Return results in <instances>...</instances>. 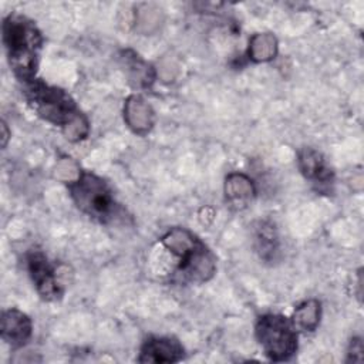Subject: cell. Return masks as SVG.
Returning a JSON list of instances; mask_svg holds the SVG:
<instances>
[{"label": "cell", "mask_w": 364, "mask_h": 364, "mask_svg": "<svg viewBox=\"0 0 364 364\" xmlns=\"http://www.w3.org/2000/svg\"><path fill=\"white\" fill-rule=\"evenodd\" d=\"M263 353L272 361H287L297 351V333L293 321L282 314H263L255 327Z\"/></svg>", "instance_id": "5"}, {"label": "cell", "mask_w": 364, "mask_h": 364, "mask_svg": "<svg viewBox=\"0 0 364 364\" xmlns=\"http://www.w3.org/2000/svg\"><path fill=\"white\" fill-rule=\"evenodd\" d=\"M125 118L128 125L138 134L148 132L154 124V112L151 107L138 95L128 98L125 104Z\"/></svg>", "instance_id": "9"}, {"label": "cell", "mask_w": 364, "mask_h": 364, "mask_svg": "<svg viewBox=\"0 0 364 364\" xmlns=\"http://www.w3.org/2000/svg\"><path fill=\"white\" fill-rule=\"evenodd\" d=\"M226 199L236 208H245L255 195V186L252 181L242 173H232L226 178L225 183Z\"/></svg>", "instance_id": "11"}, {"label": "cell", "mask_w": 364, "mask_h": 364, "mask_svg": "<svg viewBox=\"0 0 364 364\" xmlns=\"http://www.w3.org/2000/svg\"><path fill=\"white\" fill-rule=\"evenodd\" d=\"M256 242H257V249L259 253L263 259H269L276 247H277V239L274 229L270 223H260L257 232H256Z\"/></svg>", "instance_id": "14"}, {"label": "cell", "mask_w": 364, "mask_h": 364, "mask_svg": "<svg viewBox=\"0 0 364 364\" xmlns=\"http://www.w3.org/2000/svg\"><path fill=\"white\" fill-rule=\"evenodd\" d=\"M183 357V347L172 337H149L141 347L139 363H176Z\"/></svg>", "instance_id": "7"}, {"label": "cell", "mask_w": 364, "mask_h": 364, "mask_svg": "<svg viewBox=\"0 0 364 364\" xmlns=\"http://www.w3.org/2000/svg\"><path fill=\"white\" fill-rule=\"evenodd\" d=\"M27 269L36 290L44 300L61 297L63 289L57 280V273L41 250H31L27 255Z\"/></svg>", "instance_id": "6"}, {"label": "cell", "mask_w": 364, "mask_h": 364, "mask_svg": "<svg viewBox=\"0 0 364 364\" xmlns=\"http://www.w3.org/2000/svg\"><path fill=\"white\" fill-rule=\"evenodd\" d=\"M299 168L307 179L317 183H327L331 178V172L326 166L323 156L310 148H306L299 154Z\"/></svg>", "instance_id": "10"}, {"label": "cell", "mask_w": 364, "mask_h": 364, "mask_svg": "<svg viewBox=\"0 0 364 364\" xmlns=\"http://www.w3.org/2000/svg\"><path fill=\"white\" fill-rule=\"evenodd\" d=\"M3 43L14 75L23 82L34 80L43 44L34 21L21 14H9L3 20Z\"/></svg>", "instance_id": "2"}, {"label": "cell", "mask_w": 364, "mask_h": 364, "mask_svg": "<svg viewBox=\"0 0 364 364\" xmlns=\"http://www.w3.org/2000/svg\"><path fill=\"white\" fill-rule=\"evenodd\" d=\"M23 84V92L30 107L43 119L61 127L67 139L80 141L88 135L87 118L64 90L37 78Z\"/></svg>", "instance_id": "1"}, {"label": "cell", "mask_w": 364, "mask_h": 364, "mask_svg": "<svg viewBox=\"0 0 364 364\" xmlns=\"http://www.w3.org/2000/svg\"><path fill=\"white\" fill-rule=\"evenodd\" d=\"M161 243L178 257L176 272L183 280L206 282L216 272V262L210 250L189 230L173 228L161 237Z\"/></svg>", "instance_id": "3"}, {"label": "cell", "mask_w": 364, "mask_h": 364, "mask_svg": "<svg viewBox=\"0 0 364 364\" xmlns=\"http://www.w3.org/2000/svg\"><path fill=\"white\" fill-rule=\"evenodd\" d=\"M294 327L313 331L318 326L320 321V303L317 300H307L299 307H296L291 318Z\"/></svg>", "instance_id": "12"}, {"label": "cell", "mask_w": 364, "mask_h": 364, "mask_svg": "<svg viewBox=\"0 0 364 364\" xmlns=\"http://www.w3.org/2000/svg\"><path fill=\"white\" fill-rule=\"evenodd\" d=\"M276 50V38L272 34H256L252 38L249 54L255 61H267L274 57Z\"/></svg>", "instance_id": "13"}, {"label": "cell", "mask_w": 364, "mask_h": 364, "mask_svg": "<svg viewBox=\"0 0 364 364\" xmlns=\"http://www.w3.org/2000/svg\"><path fill=\"white\" fill-rule=\"evenodd\" d=\"M1 129H3V146H6L7 139H9V131H7V125H6V122H3V124H1Z\"/></svg>", "instance_id": "15"}, {"label": "cell", "mask_w": 364, "mask_h": 364, "mask_svg": "<svg viewBox=\"0 0 364 364\" xmlns=\"http://www.w3.org/2000/svg\"><path fill=\"white\" fill-rule=\"evenodd\" d=\"M1 338L13 348L24 346L33 331L31 320L20 310L10 309L1 314Z\"/></svg>", "instance_id": "8"}, {"label": "cell", "mask_w": 364, "mask_h": 364, "mask_svg": "<svg viewBox=\"0 0 364 364\" xmlns=\"http://www.w3.org/2000/svg\"><path fill=\"white\" fill-rule=\"evenodd\" d=\"M68 189L77 208L98 222H108L117 215L118 205L104 179L91 172L80 175L68 182Z\"/></svg>", "instance_id": "4"}]
</instances>
